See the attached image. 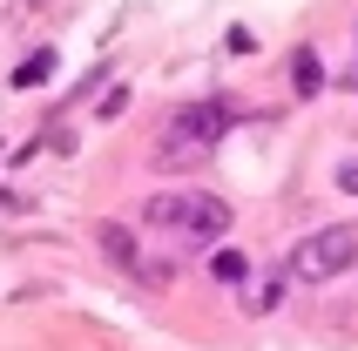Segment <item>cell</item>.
Returning a JSON list of instances; mask_svg holds the SVG:
<instances>
[{"mask_svg": "<svg viewBox=\"0 0 358 351\" xmlns=\"http://www.w3.org/2000/svg\"><path fill=\"white\" fill-rule=\"evenodd\" d=\"M142 223L182 230V236H196V243H210V236L230 230V203L210 196V189H156L149 203H142Z\"/></svg>", "mask_w": 358, "mask_h": 351, "instance_id": "obj_1", "label": "cell"}, {"mask_svg": "<svg viewBox=\"0 0 358 351\" xmlns=\"http://www.w3.org/2000/svg\"><path fill=\"white\" fill-rule=\"evenodd\" d=\"M358 264V230L352 223H324L318 236H304L298 257H291V277H304V284H324V277H338Z\"/></svg>", "mask_w": 358, "mask_h": 351, "instance_id": "obj_2", "label": "cell"}, {"mask_svg": "<svg viewBox=\"0 0 358 351\" xmlns=\"http://www.w3.org/2000/svg\"><path fill=\"white\" fill-rule=\"evenodd\" d=\"M217 136H223V108H217V101L176 108V115H169V136H162V162H196Z\"/></svg>", "mask_w": 358, "mask_h": 351, "instance_id": "obj_3", "label": "cell"}, {"mask_svg": "<svg viewBox=\"0 0 358 351\" xmlns=\"http://www.w3.org/2000/svg\"><path fill=\"white\" fill-rule=\"evenodd\" d=\"M101 250H108V264H122V271H136V264H142V257H136V236H129V230H122V223H101Z\"/></svg>", "mask_w": 358, "mask_h": 351, "instance_id": "obj_4", "label": "cell"}, {"mask_svg": "<svg viewBox=\"0 0 358 351\" xmlns=\"http://www.w3.org/2000/svg\"><path fill=\"white\" fill-rule=\"evenodd\" d=\"M291 88H298V95H318V88H324V68H318V55H311V48H298V55H291Z\"/></svg>", "mask_w": 358, "mask_h": 351, "instance_id": "obj_5", "label": "cell"}, {"mask_svg": "<svg viewBox=\"0 0 358 351\" xmlns=\"http://www.w3.org/2000/svg\"><path fill=\"white\" fill-rule=\"evenodd\" d=\"M48 75H55V48H41V55L20 61V68H14V88H41Z\"/></svg>", "mask_w": 358, "mask_h": 351, "instance_id": "obj_6", "label": "cell"}, {"mask_svg": "<svg viewBox=\"0 0 358 351\" xmlns=\"http://www.w3.org/2000/svg\"><path fill=\"white\" fill-rule=\"evenodd\" d=\"M210 271H217L223 284H243V277H250V264H243V250H217V257H210Z\"/></svg>", "mask_w": 358, "mask_h": 351, "instance_id": "obj_7", "label": "cell"}, {"mask_svg": "<svg viewBox=\"0 0 358 351\" xmlns=\"http://www.w3.org/2000/svg\"><path fill=\"white\" fill-rule=\"evenodd\" d=\"M122 108H129V88H108V95H101V108H95V115H101V122H115Z\"/></svg>", "mask_w": 358, "mask_h": 351, "instance_id": "obj_8", "label": "cell"}, {"mask_svg": "<svg viewBox=\"0 0 358 351\" xmlns=\"http://www.w3.org/2000/svg\"><path fill=\"white\" fill-rule=\"evenodd\" d=\"M338 189H345V196H358V162H338Z\"/></svg>", "mask_w": 358, "mask_h": 351, "instance_id": "obj_9", "label": "cell"}]
</instances>
